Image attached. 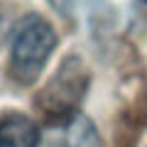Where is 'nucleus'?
<instances>
[{
  "label": "nucleus",
  "mask_w": 147,
  "mask_h": 147,
  "mask_svg": "<svg viewBox=\"0 0 147 147\" xmlns=\"http://www.w3.org/2000/svg\"><path fill=\"white\" fill-rule=\"evenodd\" d=\"M47 3L64 17V20H71V17L76 15V3H79V0H47Z\"/></svg>",
  "instance_id": "423d86ee"
},
{
  "label": "nucleus",
  "mask_w": 147,
  "mask_h": 147,
  "mask_svg": "<svg viewBox=\"0 0 147 147\" xmlns=\"http://www.w3.org/2000/svg\"><path fill=\"white\" fill-rule=\"evenodd\" d=\"M39 130L25 113L7 110L0 115V147H37Z\"/></svg>",
  "instance_id": "39448f33"
},
{
  "label": "nucleus",
  "mask_w": 147,
  "mask_h": 147,
  "mask_svg": "<svg viewBox=\"0 0 147 147\" xmlns=\"http://www.w3.org/2000/svg\"><path fill=\"white\" fill-rule=\"evenodd\" d=\"M147 130V88H140L118 113L115 147H137L142 132Z\"/></svg>",
  "instance_id": "20e7f679"
},
{
  "label": "nucleus",
  "mask_w": 147,
  "mask_h": 147,
  "mask_svg": "<svg viewBox=\"0 0 147 147\" xmlns=\"http://www.w3.org/2000/svg\"><path fill=\"white\" fill-rule=\"evenodd\" d=\"M37 147H103V142L93 123L86 115L76 113L66 120L49 123Z\"/></svg>",
  "instance_id": "7ed1b4c3"
},
{
  "label": "nucleus",
  "mask_w": 147,
  "mask_h": 147,
  "mask_svg": "<svg viewBox=\"0 0 147 147\" xmlns=\"http://www.w3.org/2000/svg\"><path fill=\"white\" fill-rule=\"evenodd\" d=\"M59 37L52 22L37 12H27L15 25L7 59V76L20 86H32L57 49Z\"/></svg>",
  "instance_id": "f257e3e1"
},
{
  "label": "nucleus",
  "mask_w": 147,
  "mask_h": 147,
  "mask_svg": "<svg viewBox=\"0 0 147 147\" xmlns=\"http://www.w3.org/2000/svg\"><path fill=\"white\" fill-rule=\"evenodd\" d=\"M91 84V69L81 54H66L57 66L54 76L37 93L34 105L49 123H59L79 113Z\"/></svg>",
  "instance_id": "f03ea898"
},
{
  "label": "nucleus",
  "mask_w": 147,
  "mask_h": 147,
  "mask_svg": "<svg viewBox=\"0 0 147 147\" xmlns=\"http://www.w3.org/2000/svg\"><path fill=\"white\" fill-rule=\"evenodd\" d=\"M140 3H142V5H147V0H140Z\"/></svg>",
  "instance_id": "0eeeda50"
}]
</instances>
